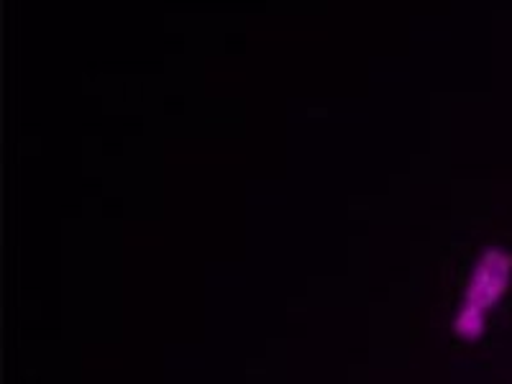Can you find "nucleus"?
<instances>
[{"mask_svg": "<svg viewBox=\"0 0 512 384\" xmlns=\"http://www.w3.org/2000/svg\"><path fill=\"white\" fill-rule=\"evenodd\" d=\"M484 323H487V315L461 308L454 318V331L456 336L466 338V341H477L484 333Z\"/></svg>", "mask_w": 512, "mask_h": 384, "instance_id": "nucleus-2", "label": "nucleus"}, {"mask_svg": "<svg viewBox=\"0 0 512 384\" xmlns=\"http://www.w3.org/2000/svg\"><path fill=\"white\" fill-rule=\"evenodd\" d=\"M512 280V256L505 249L484 251L479 256L477 267L472 272V280L466 285L464 305L461 308L474 310V313L487 315L489 308H495V303L507 292Z\"/></svg>", "mask_w": 512, "mask_h": 384, "instance_id": "nucleus-1", "label": "nucleus"}]
</instances>
